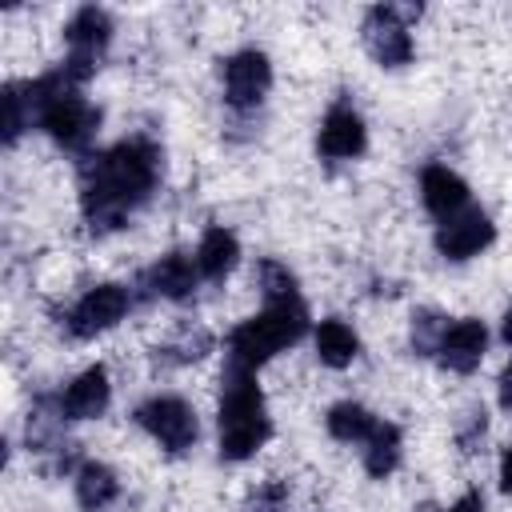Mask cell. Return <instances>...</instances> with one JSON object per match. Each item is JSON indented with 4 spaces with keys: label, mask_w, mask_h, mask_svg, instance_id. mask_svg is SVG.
<instances>
[{
    "label": "cell",
    "mask_w": 512,
    "mask_h": 512,
    "mask_svg": "<svg viewBox=\"0 0 512 512\" xmlns=\"http://www.w3.org/2000/svg\"><path fill=\"white\" fill-rule=\"evenodd\" d=\"M160 168H164V152L152 136H128L108 152L88 156L80 172V212L88 228L96 236L124 228L128 216L140 204H148V196L156 192Z\"/></svg>",
    "instance_id": "6da1fadb"
},
{
    "label": "cell",
    "mask_w": 512,
    "mask_h": 512,
    "mask_svg": "<svg viewBox=\"0 0 512 512\" xmlns=\"http://www.w3.org/2000/svg\"><path fill=\"white\" fill-rule=\"evenodd\" d=\"M28 100H32V116L36 124L68 152H84L96 140L100 128V108H92L68 80L64 72H48L40 80H28Z\"/></svg>",
    "instance_id": "7a4b0ae2"
},
{
    "label": "cell",
    "mask_w": 512,
    "mask_h": 512,
    "mask_svg": "<svg viewBox=\"0 0 512 512\" xmlns=\"http://www.w3.org/2000/svg\"><path fill=\"white\" fill-rule=\"evenodd\" d=\"M304 332H308V308H304L300 296L296 300H280V304H264L260 316H252L240 328H232V336H228V368L232 372H256L276 352L296 344Z\"/></svg>",
    "instance_id": "3957f363"
},
{
    "label": "cell",
    "mask_w": 512,
    "mask_h": 512,
    "mask_svg": "<svg viewBox=\"0 0 512 512\" xmlns=\"http://www.w3.org/2000/svg\"><path fill=\"white\" fill-rule=\"evenodd\" d=\"M272 436V420L264 408V396L256 388V372H232L224 368V392H220V460H248L264 440Z\"/></svg>",
    "instance_id": "277c9868"
},
{
    "label": "cell",
    "mask_w": 512,
    "mask_h": 512,
    "mask_svg": "<svg viewBox=\"0 0 512 512\" xmlns=\"http://www.w3.org/2000/svg\"><path fill=\"white\" fill-rule=\"evenodd\" d=\"M64 40H68V60H64V80L72 88H80L96 68H100V56L112 40V16L96 4H84L72 12V20L64 24Z\"/></svg>",
    "instance_id": "5b68a950"
},
{
    "label": "cell",
    "mask_w": 512,
    "mask_h": 512,
    "mask_svg": "<svg viewBox=\"0 0 512 512\" xmlns=\"http://www.w3.org/2000/svg\"><path fill=\"white\" fill-rule=\"evenodd\" d=\"M136 424L172 456L188 452L196 444V436H200V420H196L192 404L180 400V396H152V400H144L136 408Z\"/></svg>",
    "instance_id": "8992f818"
},
{
    "label": "cell",
    "mask_w": 512,
    "mask_h": 512,
    "mask_svg": "<svg viewBox=\"0 0 512 512\" xmlns=\"http://www.w3.org/2000/svg\"><path fill=\"white\" fill-rule=\"evenodd\" d=\"M404 16H412V8H392V4H376L364 16V48L380 68H404L416 52L412 32L404 24Z\"/></svg>",
    "instance_id": "52a82bcc"
},
{
    "label": "cell",
    "mask_w": 512,
    "mask_h": 512,
    "mask_svg": "<svg viewBox=\"0 0 512 512\" xmlns=\"http://www.w3.org/2000/svg\"><path fill=\"white\" fill-rule=\"evenodd\" d=\"M128 308H132V292L124 284H96L72 304V312L64 316V328L76 340H92V336L116 328L128 316Z\"/></svg>",
    "instance_id": "ba28073f"
},
{
    "label": "cell",
    "mask_w": 512,
    "mask_h": 512,
    "mask_svg": "<svg viewBox=\"0 0 512 512\" xmlns=\"http://www.w3.org/2000/svg\"><path fill=\"white\" fill-rule=\"evenodd\" d=\"M268 88H272V64L264 52L244 48V52L224 60V100L232 108H240V112L256 108Z\"/></svg>",
    "instance_id": "9c48e42d"
},
{
    "label": "cell",
    "mask_w": 512,
    "mask_h": 512,
    "mask_svg": "<svg viewBox=\"0 0 512 512\" xmlns=\"http://www.w3.org/2000/svg\"><path fill=\"white\" fill-rule=\"evenodd\" d=\"M492 236H496V228H492V220H488V212H480V208H464V212H456L452 220H444L440 228H436V252L444 256V260H472V256H480L488 244H492Z\"/></svg>",
    "instance_id": "30bf717a"
},
{
    "label": "cell",
    "mask_w": 512,
    "mask_h": 512,
    "mask_svg": "<svg viewBox=\"0 0 512 512\" xmlns=\"http://www.w3.org/2000/svg\"><path fill=\"white\" fill-rule=\"evenodd\" d=\"M316 148L324 160H356L368 148V128L352 104H332L320 120Z\"/></svg>",
    "instance_id": "8fae6325"
},
{
    "label": "cell",
    "mask_w": 512,
    "mask_h": 512,
    "mask_svg": "<svg viewBox=\"0 0 512 512\" xmlns=\"http://www.w3.org/2000/svg\"><path fill=\"white\" fill-rule=\"evenodd\" d=\"M484 348H488V328L484 320L476 316H464L456 324H448V332L440 336V348H436V360L448 368V372H476L480 360H484Z\"/></svg>",
    "instance_id": "7c38bea8"
},
{
    "label": "cell",
    "mask_w": 512,
    "mask_h": 512,
    "mask_svg": "<svg viewBox=\"0 0 512 512\" xmlns=\"http://www.w3.org/2000/svg\"><path fill=\"white\" fill-rule=\"evenodd\" d=\"M420 200H424V208L444 224V220H452L456 212L468 208V184H464L448 164H428V168L420 172Z\"/></svg>",
    "instance_id": "4fadbf2b"
},
{
    "label": "cell",
    "mask_w": 512,
    "mask_h": 512,
    "mask_svg": "<svg viewBox=\"0 0 512 512\" xmlns=\"http://www.w3.org/2000/svg\"><path fill=\"white\" fill-rule=\"evenodd\" d=\"M108 400H112L108 372H104V364H92V368H84V372L64 388L60 412H64L68 420H96V416H104Z\"/></svg>",
    "instance_id": "5bb4252c"
},
{
    "label": "cell",
    "mask_w": 512,
    "mask_h": 512,
    "mask_svg": "<svg viewBox=\"0 0 512 512\" xmlns=\"http://www.w3.org/2000/svg\"><path fill=\"white\" fill-rule=\"evenodd\" d=\"M196 280H200L196 256H184V252H168V256H160V260L152 264V272H148V288H152L156 296H164V300H176V304L192 300Z\"/></svg>",
    "instance_id": "9a60e30c"
},
{
    "label": "cell",
    "mask_w": 512,
    "mask_h": 512,
    "mask_svg": "<svg viewBox=\"0 0 512 512\" xmlns=\"http://www.w3.org/2000/svg\"><path fill=\"white\" fill-rule=\"evenodd\" d=\"M236 260H240V240H236L232 228L216 224V228H208L200 236V244H196V268H200L204 280H224L236 268Z\"/></svg>",
    "instance_id": "2e32d148"
},
{
    "label": "cell",
    "mask_w": 512,
    "mask_h": 512,
    "mask_svg": "<svg viewBox=\"0 0 512 512\" xmlns=\"http://www.w3.org/2000/svg\"><path fill=\"white\" fill-rule=\"evenodd\" d=\"M316 356L328 368H348L360 356V336L340 316H328V320L316 324Z\"/></svg>",
    "instance_id": "e0dca14e"
},
{
    "label": "cell",
    "mask_w": 512,
    "mask_h": 512,
    "mask_svg": "<svg viewBox=\"0 0 512 512\" xmlns=\"http://www.w3.org/2000/svg\"><path fill=\"white\" fill-rule=\"evenodd\" d=\"M116 496H120V480H116V472L108 464H100V460L80 464V472H76V500H80V508L100 512Z\"/></svg>",
    "instance_id": "ac0fdd59"
},
{
    "label": "cell",
    "mask_w": 512,
    "mask_h": 512,
    "mask_svg": "<svg viewBox=\"0 0 512 512\" xmlns=\"http://www.w3.org/2000/svg\"><path fill=\"white\" fill-rule=\"evenodd\" d=\"M324 428H328V436H332V440L360 444V440H368V436L376 432V416H372L364 404H356V400H340V404H332V408H328Z\"/></svg>",
    "instance_id": "d6986e66"
},
{
    "label": "cell",
    "mask_w": 512,
    "mask_h": 512,
    "mask_svg": "<svg viewBox=\"0 0 512 512\" xmlns=\"http://www.w3.org/2000/svg\"><path fill=\"white\" fill-rule=\"evenodd\" d=\"M364 444H368V448H364V472H368L372 480L392 476L396 464H400V428H396V424H376V432H372Z\"/></svg>",
    "instance_id": "ffe728a7"
},
{
    "label": "cell",
    "mask_w": 512,
    "mask_h": 512,
    "mask_svg": "<svg viewBox=\"0 0 512 512\" xmlns=\"http://www.w3.org/2000/svg\"><path fill=\"white\" fill-rule=\"evenodd\" d=\"M0 100H4V144H16L20 132L36 120L32 116V100H28V88L24 84H8Z\"/></svg>",
    "instance_id": "44dd1931"
},
{
    "label": "cell",
    "mask_w": 512,
    "mask_h": 512,
    "mask_svg": "<svg viewBox=\"0 0 512 512\" xmlns=\"http://www.w3.org/2000/svg\"><path fill=\"white\" fill-rule=\"evenodd\" d=\"M256 284H260V292H264L268 304H280V300H296L300 296L296 292V276L280 260H260L256 264Z\"/></svg>",
    "instance_id": "7402d4cb"
},
{
    "label": "cell",
    "mask_w": 512,
    "mask_h": 512,
    "mask_svg": "<svg viewBox=\"0 0 512 512\" xmlns=\"http://www.w3.org/2000/svg\"><path fill=\"white\" fill-rule=\"evenodd\" d=\"M444 332H448L444 316L420 308V312L412 316V352H416V356H432V352L440 348V336H444Z\"/></svg>",
    "instance_id": "603a6c76"
},
{
    "label": "cell",
    "mask_w": 512,
    "mask_h": 512,
    "mask_svg": "<svg viewBox=\"0 0 512 512\" xmlns=\"http://www.w3.org/2000/svg\"><path fill=\"white\" fill-rule=\"evenodd\" d=\"M208 348H212V336H208L204 328H196V332H184L176 344H164V348H156V356H160V352H176L172 360H176V364H188V360H200Z\"/></svg>",
    "instance_id": "cb8c5ba5"
},
{
    "label": "cell",
    "mask_w": 512,
    "mask_h": 512,
    "mask_svg": "<svg viewBox=\"0 0 512 512\" xmlns=\"http://www.w3.org/2000/svg\"><path fill=\"white\" fill-rule=\"evenodd\" d=\"M484 424H488V420H484V408H472V412H468V424L460 428V448H464V452H476V440L484 436Z\"/></svg>",
    "instance_id": "d4e9b609"
},
{
    "label": "cell",
    "mask_w": 512,
    "mask_h": 512,
    "mask_svg": "<svg viewBox=\"0 0 512 512\" xmlns=\"http://www.w3.org/2000/svg\"><path fill=\"white\" fill-rule=\"evenodd\" d=\"M496 400H500L504 412H512V360L504 364V372H500V380H496Z\"/></svg>",
    "instance_id": "484cf974"
},
{
    "label": "cell",
    "mask_w": 512,
    "mask_h": 512,
    "mask_svg": "<svg viewBox=\"0 0 512 512\" xmlns=\"http://www.w3.org/2000/svg\"><path fill=\"white\" fill-rule=\"evenodd\" d=\"M448 512H484V496H480V488H468Z\"/></svg>",
    "instance_id": "4316f807"
},
{
    "label": "cell",
    "mask_w": 512,
    "mask_h": 512,
    "mask_svg": "<svg viewBox=\"0 0 512 512\" xmlns=\"http://www.w3.org/2000/svg\"><path fill=\"white\" fill-rule=\"evenodd\" d=\"M500 492L512 496V444H508L504 456H500Z\"/></svg>",
    "instance_id": "83f0119b"
},
{
    "label": "cell",
    "mask_w": 512,
    "mask_h": 512,
    "mask_svg": "<svg viewBox=\"0 0 512 512\" xmlns=\"http://www.w3.org/2000/svg\"><path fill=\"white\" fill-rule=\"evenodd\" d=\"M500 340H504V344L512 348V308H508V312L500 316Z\"/></svg>",
    "instance_id": "f1b7e54d"
},
{
    "label": "cell",
    "mask_w": 512,
    "mask_h": 512,
    "mask_svg": "<svg viewBox=\"0 0 512 512\" xmlns=\"http://www.w3.org/2000/svg\"><path fill=\"white\" fill-rule=\"evenodd\" d=\"M412 512H440L436 504H420V508H412Z\"/></svg>",
    "instance_id": "f546056e"
}]
</instances>
